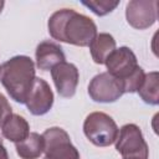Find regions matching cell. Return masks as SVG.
I'll return each instance as SVG.
<instances>
[{
  "mask_svg": "<svg viewBox=\"0 0 159 159\" xmlns=\"http://www.w3.org/2000/svg\"><path fill=\"white\" fill-rule=\"evenodd\" d=\"M0 144H2V137L0 135Z\"/></svg>",
  "mask_w": 159,
  "mask_h": 159,
  "instance_id": "44dd1931",
  "label": "cell"
},
{
  "mask_svg": "<svg viewBox=\"0 0 159 159\" xmlns=\"http://www.w3.org/2000/svg\"><path fill=\"white\" fill-rule=\"evenodd\" d=\"M25 104L34 116L46 114L53 106V92L50 84L40 77H35Z\"/></svg>",
  "mask_w": 159,
  "mask_h": 159,
  "instance_id": "30bf717a",
  "label": "cell"
},
{
  "mask_svg": "<svg viewBox=\"0 0 159 159\" xmlns=\"http://www.w3.org/2000/svg\"><path fill=\"white\" fill-rule=\"evenodd\" d=\"M144 76H145V73H144L143 68L139 66L127 80L122 81L124 93H134V92H137L140 88V86H142V83L144 81Z\"/></svg>",
  "mask_w": 159,
  "mask_h": 159,
  "instance_id": "e0dca14e",
  "label": "cell"
},
{
  "mask_svg": "<svg viewBox=\"0 0 159 159\" xmlns=\"http://www.w3.org/2000/svg\"><path fill=\"white\" fill-rule=\"evenodd\" d=\"M47 27L52 39L81 47L89 46L97 35L94 21L73 9L55 11L48 19Z\"/></svg>",
  "mask_w": 159,
  "mask_h": 159,
  "instance_id": "6da1fadb",
  "label": "cell"
},
{
  "mask_svg": "<svg viewBox=\"0 0 159 159\" xmlns=\"http://www.w3.org/2000/svg\"><path fill=\"white\" fill-rule=\"evenodd\" d=\"M127 22L138 30L153 26L158 19L157 0H130L125 6Z\"/></svg>",
  "mask_w": 159,
  "mask_h": 159,
  "instance_id": "52a82bcc",
  "label": "cell"
},
{
  "mask_svg": "<svg viewBox=\"0 0 159 159\" xmlns=\"http://www.w3.org/2000/svg\"><path fill=\"white\" fill-rule=\"evenodd\" d=\"M0 67H1V66H0Z\"/></svg>",
  "mask_w": 159,
  "mask_h": 159,
  "instance_id": "7402d4cb",
  "label": "cell"
},
{
  "mask_svg": "<svg viewBox=\"0 0 159 159\" xmlns=\"http://www.w3.org/2000/svg\"><path fill=\"white\" fill-rule=\"evenodd\" d=\"M16 153L21 159H37L43 153V138L42 134L30 132L26 139L15 144Z\"/></svg>",
  "mask_w": 159,
  "mask_h": 159,
  "instance_id": "5bb4252c",
  "label": "cell"
},
{
  "mask_svg": "<svg viewBox=\"0 0 159 159\" xmlns=\"http://www.w3.org/2000/svg\"><path fill=\"white\" fill-rule=\"evenodd\" d=\"M36 66L42 71L52 70L56 65L65 61V53L62 47L50 40L42 41L37 45L35 51Z\"/></svg>",
  "mask_w": 159,
  "mask_h": 159,
  "instance_id": "8fae6325",
  "label": "cell"
},
{
  "mask_svg": "<svg viewBox=\"0 0 159 159\" xmlns=\"http://www.w3.org/2000/svg\"><path fill=\"white\" fill-rule=\"evenodd\" d=\"M81 4L87 6L97 16H104L112 12L119 5V1L118 0H82Z\"/></svg>",
  "mask_w": 159,
  "mask_h": 159,
  "instance_id": "2e32d148",
  "label": "cell"
},
{
  "mask_svg": "<svg viewBox=\"0 0 159 159\" xmlns=\"http://www.w3.org/2000/svg\"><path fill=\"white\" fill-rule=\"evenodd\" d=\"M45 159H81L68 133L60 127H51L42 133Z\"/></svg>",
  "mask_w": 159,
  "mask_h": 159,
  "instance_id": "5b68a950",
  "label": "cell"
},
{
  "mask_svg": "<svg viewBox=\"0 0 159 159\" xmlns=\"http://www.w3.org/2000/svg\"><path fill=\"white\" fill-rule=\"evenodd\" d=\"M51 77L56 86L57 93L61 97L71 98L75 96L78 86L80 72L73 63L63 61L56 65L51 70Z\"/></svg>",
  "mask_w": 159,
  "mask_h": 159,
  "instance_id": "9c48e42d",
  "label": "cell"
},
{
  "mask_svg": "<svg viewBox=\"0 0 159 159\" xmlns=\"http://www.w3.org/2000/svg\"><path fill=\"white\" fill-rule=\"evenodd\" d=\"M116 149L123 159H148L149 148L137 124H124L117 135Z\"/></svg>",
  "mask_w": 159,
  "mask_h": 159,
  "instance_id": "277c9868",
  "label": "cell"
},
{
  "mask_svg": "<svg viewBox=\"0 0 159 159\" xmlns=\"http://www.w3.org/2000/svg\"><path fill=\"white\" fill-rule=\"evenodd\" d=\"M137 92L145 103L157 106L159 103V73L157 71L145 73L144 81Z\"/></svg>",
  "mask_w": 159,
  "mask_h": 159,
  "instance_id": "9a60e30c",
  "label": "cell"
},
{
  "mask_svg": "<svg viewBox=\"0 0 159 159\" xmlns=\"http://www.w3.org/2000/svg\"><path fill=\"white\" fill-rule=\"evenodd\" d=\"M116 50V40L108 32H99L89 43V51L93 61L104 65L107 57Z\"/></svg>",
  "mask_w": 159,
  "mask_h": 159,
  "instance_id": "4fadbf2b",
  "label": "cell"
},
{
  "mask_svg": "<svg viewBox=\"0 0 159 159\" xmlns=\"http://www.w3.org/2000/svg\"><path fill=\"white\" fill-rule=\"evenodd\" d=\"M104 65L107 66V72L114 76L116 78L120 80V82L127 80L139 67L137 56L127 46L116 48L107 57Z\"/></svg>",
  "mask_w": 159,
  "mask_h": 159,
  "instance_id": "ba28073f",
  "label": "cell"
},
{
  "mask_svg": "<svg viewBox=\"0 0 159 159\" xmlns=\"http://www.w3.org/2000/svg\"><path fill=\"white\" fill-rule=\"evenodd\" d=\"M4 5H5V2H4L2 0H0V14H1V11H2V9H4Z\"/></svg>",
  "mask_w": 159,
  "mask_h": 159,
  "instance_id": "ffe728a7",
  "label": "cell"
},
{
  "mask_svg": "<svg viewBox=\"0 0 159 159\" xmlns=\"http://www.w3.org/2000/svg\"><path fill=\"white\" fill-rule=\"evenodd\" d=\"M35 63L29 56L17 55L0 67V82L17 103H25L35 81Z\"/></svg>",
  "mask_w": 159,
  "mask_h": 159,
  "instance_id": "7a4b0ae2",
  "label": "cell"
},
{
  "mask_svg": "<svg viewBox=\"0 0 159 159\" xmlns=\"http://www.w3.org/2000/svg\"><path fill=\"white\" fill-rule=\"evenodd\" d=\"M11 114H12V109L9 101L2 93H0V129L4 125V123L11 117Z\"/></svg>",
  "mask_w": 159,
  "mask_h": 159,
  "instance_id": "ac0fdd59",
  "label": "cell"
},
{
  "mask_svg": "<svg viewBox=\"0 0 159 159\" xmlns=\"http://www.w3.org/2000/svg\"><path fill=\"white\" fill-rule=\"evenodd\" d=\"M0 159H9L7 150L2 144H0Z\"/></svg>",
  "mask_w": 159,
  "mask_h": 159,
  "instance_id": "d6986e66",
  "label": "cell"
},
{
  "mask_svg": "<svg viewBox=\"0 0 159 159\" xmlns=\"http://www.w3.org/2000/svg\"><path fill=\"white\" fill-rule=\"evenodd\" d=\"M123 84L108 72L96 75L88 84V94L94 102L113 103L123 96Z\"/></svg>",
  "mask_w": 159,
  "mask_h": 159,
  "instance_id": "8992f818",
  "label": "cell"
},
{
  "mask_svg": "<svg viewBox=\"0 0 159 159\" xmlns=\"http://www.w3.org/2000/svg\"><path fill=\"white\" fill-rule=\"evenodd\" d=\"M1 134L5 139L16 143L22 142L30 134L29 122L20 114L12 113L11 117L1 127Z\"/></svg>",
  "mask_w": 159,
  "mask_h": 159,
  "instance_id": "7c38bea8",
  "label": "cell"
},
{
  "mask_svg": "<svg viewBox=\"0 0 159 159\" xmlns=\"http://www.w3.org/2000/svg\"><path fill=\"white\" fill-rule=\"evenodd\" d=\"M118 132L114 119L104 112H92L83 122V133L96 147H109L116 142Z\"/></svg>",
  "mask_w": 159,
  "mask_h": 159,
  "instance_id": "3957f363",
  "label": "cell"
}]
</instances>
